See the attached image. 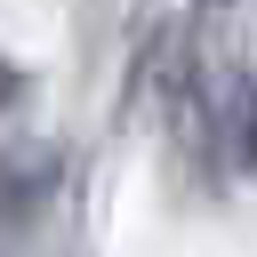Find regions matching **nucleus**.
<instances>
[{"mask_svg": "<svg viewBox=\"0 0 257 257\" xmlns=\"http://www.w3.org/2000/svg\"><path fill=\"white\" fill-rule=\"evenodd\" d=\"M16 104H24V64L0 56V112H16Z\"/></svg>", "mask_w": 257, "mask_h": 257, "instance_id": "7ed1b4c3", "label": "nucleus"}, {"mask_svg": "<svg viewBox=\"0 0 257 257\" xmlns=\"http://www.w3.org/2000/svg\"><path fill=\"white\" fill-rule=\"evenodd\" d=\"M217 153H225V169H233V177H257V72H225Z\"/></svg>", "mask_w": 257, "mask_h": 257, "instance_id": "f03ea898", "label": "nucleus"}, {"mask_svg": "<svg viewBox=\"0 0 257 257\" xmlns=\"http://www.w3.org/2000/svg\"><path fill=\"white\" fill-rule=\"evenodd\" d=\"M56 193H64V145L24 137V145L0 153V257H24L32 249V233L48 225Z\"/></svg>", "mask_w": 257, "mask_h": 257, "instance_id": "f257e3e1", "label": "nucleus"}]
</instances>
